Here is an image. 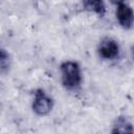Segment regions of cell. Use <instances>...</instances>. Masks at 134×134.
<instances>
[{"label": "cell", "instance_id": "8", "mask_svg": "<svg viewBox=\"0 0 134 134\" xmlns=\"http://www.w3.org/2000/svg\"><path fill=\"white\" fill-rule=\"evenodd\" d=\"M131 58H132V60L134 61V45L131 47Z\"/></svg>", "mask_w": 134, "mask_h": 134}, {"label": "cell", "instance_id": "5", "mask_svg": "<svg viewBox=\"0 0 134 134\" xmlns=\"http://www.w3.org/2000/svg\"><path fill=\"white\" fill-rule=\"evenodd\" d=\"M110 134H134V125L126 115H118L111 126Z\"/></svg>", "mask_w": 134, "mask_h": 134}, {"label": "cell", "instance_id": "1", "mask_svg": "<svg viewBox=\"0 0 134 134\" xmlns=\"http://www.w3.org/2000/svg\"><path fill=\"white\" fill-rule=\"evenodd\" d=\"M62 86L70 92H76L83 84V70L77 61L66 60L60 64Z\"/></svg>", "mask_w": 134, "mask_h": 134}, {"label": "cell", "instance_id": "3", "mask_svg": "<svg viewBox=\"0 0 134 134\" xmlns=\"http://www.w3.org/2000/svg\"><path fill=\"white\" fill-rule=\"evenodd\" d=\"M116 21L122 29L129 30L134 26V9L126 1H114Z\"/></svg>", "mask_w": 134, "mask_h": 134}, {"label": "cell", "instance_id": "7", "mask_svg": "<svg viewBox=\"0 0 134 134\" xmlns=\"http://www.w3.org/2000/svg\"><path fill=\"white\" fill-rule=\"evenodd\" d=\"M10 55L9 53L6 51V49H4L3 47L0 49V72L2 74L6 73L9 68H10Z\"/></svg>", "mask_w": 134, "mask_h": 134}, {"label": "cell", "instance_id": "2", "mask_svg": "<svg viewBox=\"0 0 134 134\" xmlns=\"http://www.w3.org/2000/svg\"><path fill=\"white\" fill-rule=\"evenodd\" d=\"M54 106L53 98L48 95L43 89H37L34 92V97L31 102V110L38 116L48 115Z\"/></svg>", "mask_w": 134, "mask_h": 134}, {"label": "cell", "instance_id": "4", "mask_svg": "<svg viewBox=\"0 0 134 134\" xmlns=\"http://www.w3.org/2000/svg\"><path fill=\"white\" fill-rule=\"evenodd\" d=\"M120 46L119 43L110 37L103 38L97 45V54L102 60L113 61L119 57Z\"/></svg>", "mask_w": 134, "mask_h": 134}, {"label": "cell", "instance_id": "6", "mask_svg": "<svg viewBox=\"0 0 134 134\" xmlns=\"http://www.w3.org/2000/svg\"><path fill=\"white\" fill-rule=\"evenodd\" d=\"M83 8L86 12L96 15L98 18H103L106 15V4L102 0H86L82 2Z\"/></svg>", "mask_w": 134, "mask_h": 134}]
</instances>
